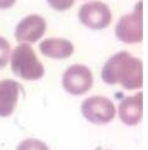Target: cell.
<instances>
[{"instance_id":"obj_10","label":"cell","mask_w":148,"mask_h":150,"mask_svg":"<svg viewBox=\"0 0 148 150\" xmlns=\"http://www.w3.org/2000/svg\"><path fill=\"white\" fill-rule=\"evenodd\" d=\"M40 52L50 58L55 60H63L68 58L73 53V45L71 41L59 37H51L46 39L39 46Z\"/></svg>"},{"instance_id":"obj_3","label":"cell","mask_w":148,"mask_h":150,"mask_svg":"<svg viewBox=\"0 0 148 150\" xmlns=\"http://www.w3.org/2000/svg\"><path fill=\"white\" fill-rule=\"evenodd\" d=\"M116 36L125 44H138L143 40V14L142 3L136 5L133 13L122 16L116 25Z\"/></svg>"},{"instance_id":"obj_11","label":"cell","mask_w":148,"mask_h":150,"mask_svg":"<svg viewBox=\"0 0 148 150\" xmlns=\"http://www.w3.org/2000/svg\"><path fill=\"white\" fill-rule=\"evenodd\" d=\"M16 150H50V149L41 140H38V139H26V140H23L19 144Z\"/></svg>"},{"instance_id":"obj_7","label":"cell","mask_w":148,"mask_h":150,"mask_svg":"<svg viewBox=\"0 0 148 150\" xmlns=\"http://www.w3.org/2000/svg\"><path fill=\"white\" fill-rule=\"evenodd\" d=\"M46 33V21L38 14L28 15L18 24L15 29V39L21 44L36 42Z\"/></svg>"},{"instance_id":"obj_9","label":"cell","mask_w":148,"mask_h":150,"mask_svg":"<svg viewBox=\"0 0 148 150\" xmlns=\"http://www.w3.org/2000/svg\"><path fill=\"white\" fill-rule=\"evenodd\" d=\"M21 84L13 79L0 81V117H9L13 114L18 104Z\"/></svg>"},{"instance_id":"obj_15","label":"cell","mask_w":148,"mask_h":150,"mask_svg":"<svg viewBox=\"0 0 148 150\" xmlns=\"http://www.w3.org/2000/svg\"><path fill=\"white\" fill-rule=\"evenodd\" d=\"M96 150H107V149H102V148H97Z\"/></svg>"},{"instance_id":"obj_1","label":"cell","mask_w":148,"mask_h":150,"mask_svg":"<svg viewBox=\"0 0 148 150\" xmlns=\"http://www.w3.org/2000/svg\"><path fill=\"white\" fill-rule=\"evenodd\" d=\"M101 76L107 84H121L125 89H138L143 84V63L131 53L121 51L105 63Z\"/></svg>"},{"instance_id":"obj_4","label":"cell","mask_w":148,"mask_h":150,"mask_svg":"<svg viewBox=\"0 0 148 150\" xmlns=\"http://www.w3.org/2000/svg\"><path fill=\"white\" fill-rule=\"evenodd\" d=\"M81 112L83 117L93 124L110 123L116 115L115 104L102 96H92L85 99L81 104Z\"/></svg>"},{"instance_id":"obj_2","label":"cell","mask_w":148,"mask_h":150,"mask_svg":"<svg viewBox=\"0 0 148 150\" xmlns=\"http://www.w3.org/2000/svg\"><path fill=\"white\" fill-rule=\"evenodd\" d=\"M10 58H11V71L18 77L26 81H38L44 76V66L29 44L18 45L14 49Z\"/></svg>"},{"instance_id":"obj_12","label":"cell","mask_w":148,"mask_h":150,"mask_svg":"<svg viewBox=\"0 0 148 150\" xmlns=\"http://www.w3.org/2000/svg\"><path fill=\"white\" fill-rule=\"evenodd\" d=\"M10 58V44L0 36V67H5Z\"/></svg>"},{"instance_id":"obj_5","label":"cell","mask_w":148,"mask_h":150,"mask_svg":"<svg viewBox=\"0 0 148 150\" xmlns=\"http://www.w3.org/2000/svg\"><path fill=\"white\" fill-rule=\"evenodd\" d=\"M93 84V76L85 65H72L62 76V86L66 92L73 96H81L88 92Z\"/></svg>"},{"instance_id":"obj_6","label":"cell","mask_w":148,"mask_h":150,"mask_svg":"<svg viewBox=\"0 0 148 150\" xmlns=\"http://www.w3.org/2000/svg\"><path fill=\"white\" fill-rule=\"evenodd\" d=\"M78 19L85 26L90 29L101 30L111 24L112 14L107 4L102 1H91L80 8Z\"/></svg>"},{"instance_id":"obj_13","label":"cell","mask_w":148,"mask_h":150,"mask_svg":"<svg viewBox=\"0 0 148 150\" xmlns=\"http://www.w3.org/2000/svg\"><path fill=\"white\" fill-rule=\"evenodd\" d=\"M76 0H47L50 6L56 10V11H65L68 10L73 4H75Z\"/></svg>"},{"instance_id":"obj_8","label":"cell","mask_w":148,"mask_h":150,"mask_svg":"<svg viewBox=\"0 0 148 150\" xmlns=\"http://www.w3.org/2000/svg\"><path fill=\"white\" fill-rule=\"evenodd\" d=\"M143 114V94L138 92L121 100L118 105V115L126 125H137Z\"/></svg>"},{"instance_id":"obj_14","label":"cell","mask_w":148,"mask_h":150,"mask_svg":"<svg viewBox=\"0 0 148 150\" xmlns=\"http://www.w3.org/2000/svg\"><path fill=\"white\" fill-rule=\"evenodd\" d=\"M16 0H0V9H9L15 4Z\"/></svg>"}]
</instances>
